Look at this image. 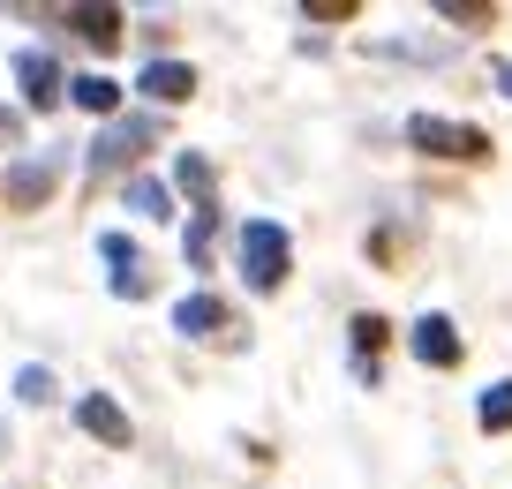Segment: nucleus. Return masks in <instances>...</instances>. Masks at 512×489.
Instances as JSON below:
<instances>
[{
  "label": "nucleus",
  "mask_w": 512,
  "mask_h": 489,
  "mask_svg": "<svg viewBox=\"0 0 512 489\" xmlns=\"http://www.w3.org/2000/svg\"><path fill=\"white\" fill-rule=\"evenodd\" d=\"M287 271H294L287 226H279V219H249V226H241V279H249L256 294H279Z\"/></svg>",
  "instance_id": "obj_1"
},
{
  "label": "nucleus",
  "mask_w": 512,
  "mask_h": 489,
  "mask_svg": "<svg viewBox=\"0 0 512 489\" xmlns=\"http://www.w3.org/2000/svg\"><path fill=\"white\" fill-rule=\"evenodd\" d=\"M407 143H415L422 158H452V166H482V158H490V136H482L475 121H445V113H415V121H407Z\"/></svg>",
  "instance_id": "obj_2"
},
{
  "label": "nucleus",
  "mask_w": 512,
  "mask_h": 489,
  "mask_svg": "<svg viewBox=\"0 0 512 489\" xmlns=\"http://www.w3.org/2000/svg\"><path fill=\"white\" fill-rule=\"evenodd\" d=\"M16 83H23V106H31V113H53L68 98V76H61V61H53L46 46H23L16 53Z\"/></svg>",
  "instance_id": "obj_3"
},
{
  "label": "nucleus",
  "mask_w": 512,
  "mask_h": 489,
  "mask_svg": "<svg viewBox=\"0 0 512 489\" xmlns=\"http://www.w3.org/2000/svg\"><path fill=\"white\" fill-rule=\"evenodd\" d=\"M407 347H415V362L422 369H460L467 362V339H460V324L452 316H415V332H407Z\"/></svg>",
  "instance_id": "obj_4"
},
{
  "label": "nucleus",
  "mask_w": 512,
  "mask_h": 489,
  "mask_svg": "<svg viewBox=\"0 0 512 489\" xmlns=\"http://www.w3.org/2000/svg\"><path fill=\"white\" fill-rule=\"evenodd\" d=\"M159 136V121H106L98 128V143H91V166L98 174H121V166H136V151Z\"/></svg>",
  "instance_id": "obj_5"
},
{
  "label": "nucleus",
  "mask_w": 512,
  "mask_h": 489,
  "mask_svg": "<svg viewBox=\"0 0 512 489\" xmlns=\"http://www.w3.org/2000/svg\"><path fill=\"white\" fill-rule=\"evenodd\" d=\"M136 91H144V98H159V106H181V98L196 91V68H189V61H144Z\"/></svg>",
  "instance_id": "obj_6"
},
{
  "label": "nucleus",
  "mask_w": 512,
  "mask_h": 489,
  "mask_svg": "<svg viewBox=\"0 0 512 489\" xmlns=\"http://www.w3.org/2000/svg\"><path fill=\"white\" fill-rule=\"evenodd\" d=\"M174 332H181V339L226 332V301H219V294H181V301H174Z\"/></svg>",
  "instance_id": "obj_7"
},
{
  "label": "nucleus",
  "mask_w": 512,
  "mask_h": 489,
  "mask_svg": "<svg viewBox=\"0 0 512 489\" xmlns=\"http://www.w3.org/2000/svg\"><path fill=\"white\" fill-rule=\"evenodd\" d=\"M76 422H83V429H91V437H98V444H121V452H128V414H121V407H113V399H106V392H83V399H76Z\"/></svg>",
  "instance_id": "obj_8"
},
{
  "label": "nucleus",
  "mask_w": 512,
  "mask_h": 489,
  "mask_svg": "<svg viewBox=\"0 0 512 489\" xmlns=\"http://www.w3.org/2000/svg\"><path fill=\"white\" fill-rule=\"evenodd\" d=\"M53 174H61V158H23L16 174H8V204H16V211L46 204V196H53Z\"/></svg>",
  "instance_id": "obj_9"
},
{
  "label": "nucleus",
  "mask_w": 512,
  "mask_h": 489,
  "mask_svg": "<svg viewBox=\"0 0 512 489\" xmlns=\"http://www.w3.org/2000/svg\"><path fill=\"white\" fill-rule=\"evenodd\" d=\"M68 31H76L83 46L113 53V46H121V8H68Z\"/></svg>",
  "instance_id": "obj_10"
},
{
  "label": "nucleus",
  "mask_w": 512,
  "mask_h": 489,
  "mask_svg": "<svg viewBox=\"0 0 512 489\" xmlns=\"http://www.w3.org/2000/svg\"><path fill=\"white\" fill-rule=\"evenodd\" d=\"M475 422H482V437H512V377L475 399Z\"/></svg>",
  "instance_id": "obj_11"
},
{
  "label": "nucleus",
  "mask_w": 512,
  "mask_h": 489,
  "mask_svg": "<svg viewBox=\"0 0 512 489\" xmlns=\"http://www.w3.org/2000/svg\"><path fill=\"white\" fill-rule=\"evenodd\" d=\"M68 98H76L83 113H113L121 106V83L113 76H68Z\"/></svg>",
  "instance_id": "obj_12"
},
{
  "label": "nucleus",
  "mask_w": 512,
  "mask_h": 489,
  "mask_svg": "<svg viewBox=\"0 0 512 489\" xmlns=\"http://www.w3.org/2000/svg\"><path fill=\"white\" fill-rule=\"evenodd\" d=\"M98 256L113 264V279H144V249H136L128 234H98Z\"/></svg>",
  "instance_id": "obj_13"
},
{
  "label": "nucleus",
  "mask_w": 512,
  "mask_h": 489,
  "mask_svg": "<svg viewBox=\"0 0 512 489\" xmlns=\"http://www.w3.org/2000/svg\"><path fill=\"white\" fill-rule=\"evenodd\" d=\"M174 181L196 196V211H211V166H204L196 151H181V158H174Z\"/></svg>",
  "instance_id": "obj_14"
},
{
  "label": "nucleus",
  "mask_w": 512,
  "mask_h": 489,
  "mask_svg": "<svg viewBox=\"0 0 512 489\" xmlns=\"http://www.w3.org/2000/svg\"><path fill=\"white\" fill-rule=\"evenodd\" d=\"M128 211H144V219H174V211H166V189H159V181H128Z\"/></svg>",
  "instance_id": "obj_15"
},
{
  "label": "nucleus",
  "mask_w": 512,
  "mask_h": 489,
  "mask_svg": "<svg viewBox=\"0 0 512 489\" xmlns=\"http://www.w3.org/2000/svg\"><path fill=\"white\" fill-rule=\"evenodd\" d=\"M16 399H23V407H46V399H53V377H46V369H16Z\"/></svg>",
  "instance_id": "obj_16"
},
{
  "label": "nucleus",
  "mask_w": 512,
  "mask_h": 489,
  "mask_svg": "<svg viewBox=\"0 0 512 489\" xmlns=\"http://www.w3.org/2000/svg\"><path fill=\"white\" fill-rule=\"evenodd\" d=\"M302 16H309V23H347V16H354V0H309Z\"/></svg>",
  "instance_id": "obj_17"
},
{
  "label": "nucleus",
  "mask_w": 512,
  "mask_h": 489,
  "mask_svg": "<svg viewBox=\"0 0 512 489\" xmlns=\"http://www.w3.org/2000/svg\"><path fill=\"white\" fill-rule=\"evenodd\" d=\"M437 16H445V23H490L497 8H475V0H445V8H437Z\"/></svg>",
  "instance_id": "obj_18"
},
{
  "label": "nucleus",
  "mask_w": 512,
  "mask_h": 489,
  "mask_svg": "<svg viewBox=\"0 0 512 489\" xmlns=\"http://www.w3.org/2000/svg\"><path fill=\"white\" fill-rule=\"evenodd\" d=\"M211 226H219V219H211V211H196V226H189V264H204V249H211Z\"/></svg>",
  "instance_id": "obj_19"
},
{
  "label": "nucleus",
  "mask_w": 512,
  "mask_h": 489,
  "mask_svg": "<svg viewBox=\"0 0 512 489\" xmlns=\"http://www.w3.org/2000/svg\"><path fill=\"white\" fill-rule=\"evenodd\" d=\"M497 91H505V98H512V61H505V68H497Z\"/></svg>",
  "instance_id": "obj_20"
}]
</instances>
